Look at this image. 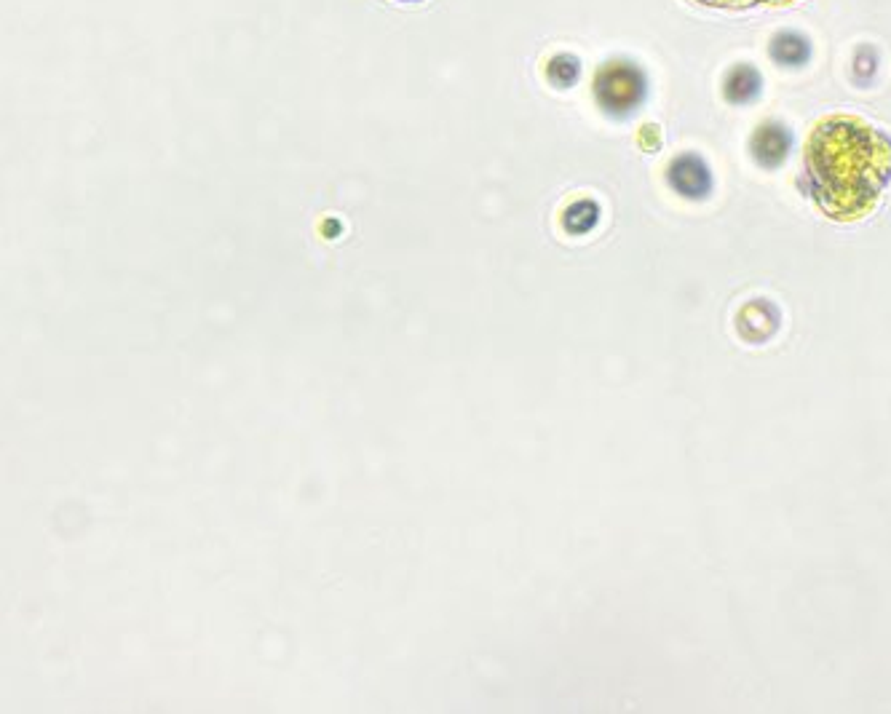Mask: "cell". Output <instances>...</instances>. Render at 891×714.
I'll return each instance as SVG.
<instances>
[{
  "instance_id": "9c48e42d",
  "label": "cell",
  "mask_w": 891,
  "mask_h": 714,
  "mask_svg": "<svg viewBox=\"0 0 891 714\" xmlns=\"http://www.w3.org/2000/svg\"><path fill=\"white\" fill-rule=\"evenodd\" d=\"M704 6H718V9H750L758 3H787V0H699Z\"/></svg>"
},
{
  "instance_id": "6da1fadb",
  "label": "cell",
  "mask_w": 891,
  "mask_h": 714,
  "mask_svg": "<svg viewBox=\"0 0 891 714\" xmlns=\"http://www.w3.org/2000/svg\"><path fill=\"white\" fill-rule=\"evenodd\" d=\"M891 182V137L854 115L819 121L803 150L801 188L833 220H857Z\"/></svg>"
},
{
  "instance_id": "3957f363",
  "label": "cell",
  "mask_w": 891,
  "mask_h": 714,
  "mask_svg": "<svg viewBox=\"0 0 891 714\" xmlns=\"http://www.w3.org/2000/svg\"><path fill=\"white\" fill-rule=\"evenodd\" d=\"M667 182L688 201H704L712 193V169L702 156L696 153H683L677 156L667 169Z\"/></svg>"
},
{
  "instance_id": "52a82bcc",
  "label": "cell",
  "mask_w": 891,
  "mask_h": 714,
  "mask_svg": "<svg viewBox=\"0 0 891 714\" xmlns=\"http://www.w3.org/2000/svg\"><path fill=\"white\" fill-rule=\"evenodd\" d=\"M597 220H600V206L589 201V198H581L576 204H570L568 212L562 214V225L570 233H589L597 225Z\"/></svg>"
},
{
  "instance_id": "5b68a950",
  "label": "cell",
  "mask_w": 891,
  "mask_h": 714,
  "mask_svg": "<svg viewBox=\"0 0 891 714\" xmlns=\"http://www.w3.org/2000/svg\"><path fill=\"white\" fill-rule=\"evenodd\" d=\"M763 78L752 65H736L728 70L726 81H723V94L728 102L734 105H747L760 94Z\"/></svg>"
},
{
  "instance_id": "7a4b0ae2",
  "label": "cell",
  "mask_w": 891,
  "mask_h": 714,
  "mask_svg": "<svg viewBox=\"0 0 891 714\" xmlns=\"http://www.w3.org/2000/svg\"><path fill=\"white\" fill-rule=\"evenodd\" d=\"M648 75L632 59H611L594 75V99L608 118L624 121L643 107Z\"/></svg>"
},
{
  "instance_id": "277c9868",
  "label": "cell",
  "mask_w": 891,
  "mask_h": 714,
  "mask_svg": "<svg viewBox=\"0 0 891 714\" xmlns=\"http://www.w3.org/2000/svg\"><path fill=\"white\" fill-rule=\"evenodd\" d=\"M792 150V132L779 121H766L755 129L750 140V153L760 166L776 169L787 161Z\"/></svg>"
},
{
  "instance_id": "30bf717a",
  "label": "cell",
  "mask_w": 891,
  "mask_h": 714,
  "mask_svg": "<svg viewBox=\"0 0 891 714\" xmlns=\"http://www.w3.org/2000/svg\"><path fill=\"white\" fill-rule=\"evenodd\" d=\"M396 3H423V0H396Z\"/></svg>"
},
{
  "instance_id": "8992f818",
  "label": "cell",
  "mask_w": 891,
  "mask_h": 714,
  "mask_svg": "<svg viewBox=\"0 0 891 714\" xmlns=\"http://www.w3.org/2000/svg\"><path fill=\"white\" fill-rule=\"evenodd\" d=\"M768 51H771V59L776 65L782 67H803L811 59L809 38L801 33H792V30L776 35Z\"/></svg>"
},
{
  "instance_id": "ba28073f",
  "label": "cell",
  "mask_w": 891,
  "mask_h": 714,
  "mask_svg": "<svg viewBox=\"0 0 891 714\" xmlns=\"http://www.w3.org/2000/svg\"><path fill=\"white\" fill-rule=\"evenodd\" d=\"M546 75H549V81L557 89H568V86H573L578 81V75H581V62L573 54H557L549 62V67H546Z\"/></svg>"
}]
</instances>
